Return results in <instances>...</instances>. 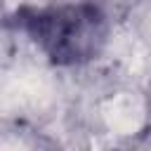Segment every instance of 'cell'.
Segmentation results:
<instances>
[{"label": "cell", "mask_w": 151, "mask_h": 151, "mask_svg": "<svg viewBox=\"0 0 151 151\" xmlns=\"http://www.w3.org/2000/svg\"><path fill=\"white\" fill-rule=\"evenodd\" d=\"M104 14L90 5H59L31 9L26 28L59 61L92 57L104 42Z\"/></svg>", "instance_id": "obj_1"}]
</instances>
